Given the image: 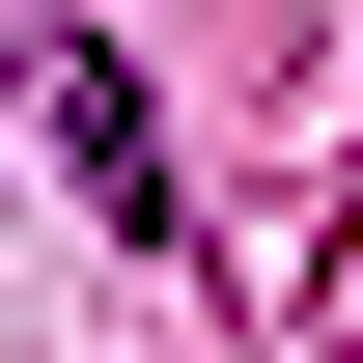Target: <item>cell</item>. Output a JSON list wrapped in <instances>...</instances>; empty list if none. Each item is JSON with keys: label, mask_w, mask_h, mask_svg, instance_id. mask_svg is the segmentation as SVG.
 Returning <instances> with one entry per match:
<instances>
[{"label": "cell", "mask_w": 363, "mask_h": 363, "mask_svg": "<svg viewBox=\"0 0 363 363\" xmlns=\"http://www.w3.org/2000/svg\"><path fill=\"white\" fill-rule=\"evenodd\" d=\"M56 112H84V196H112V224H168V112H140L112 56H56Z\"/></svg>", "instance_id": "1"}, {"label": "cell", "mask_w": 363, "mask_h": 363, "mask_svg": "<svg viewBox=\"0 0 363 363\" xmlns=\"http://www.w3.org/2000/svg\"><path fill=\"white\" fill-rule=\"evenodd\" d=\"M335 363H363V252H335Z\"/></svg>", "instance_id": "2"}]
</instances>
